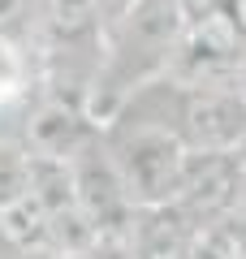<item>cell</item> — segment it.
<instances>
[{
	"label": "cell",
	"mask_w": 246,
	"mask_h": 259,
	"mask_svg": "<svg viewBox=\"0 0 246 259\" xmlns=\"http://www.w3.org/2000/svg\"><path fill=\"white\" fill-rule=\"evenodd\" d=\"M186 0H138L104 30V65L91 95V117L108 121L138 87L173 74L186 39Z\"/></svg>",
	"instance_id": "obj_1"
},
{
	"label": "cell",
	"mask_w": 246,
	"mask_h": 259,
	"mask_svg": "<svg viewBox=\"0 0 246 259\" xmlns=\"http://www.w3.org/2000/svg\"><path fill=\"white\" fill-rule=\"evenodd\" d=\"M242 203V156L237 151H190L177 182L173 207L199 233L220 229Z\"/></svg>",
	"instance_id": "obj_2"
},
{
	"label": "cell",
	"mask_w": 246,
	"mask_h": 259,
	"mask_svg": "<svg viewBox=\"0 0 246 259\" xmlns=\"http://www.w3.org/2000/svg\"><path fill=\"white\" fill-rule=\"evenodd\" d=\"M69 177H73V194H78V207L87 216V225L95 229L100 242H126L130 221H134L138 207L130 203V190L121 182L117 164H112L108 147H104V125L78 156L69 160Z\"/></svg>",
	"instance_id": "obj_3"
},
{
	"label": "cell",
	"mask_w": 246,
	"mask_h": 259,
	"mask_svg": "<svg viewBox=\"0 0 246 259\" xmlns=\"http://www.w3.org/2000/svg\"><path fill=\"white\" fill-rule=\"evenodd\" d=\"M177 134L186 151H242L246 91L242 87H186L177 108Z\"/></svg>",
	"instance_id": "obj_4"
},
{
	"label": "cell",
	"mask_w": 246,
	"mask_h": 259,
	"mask_svg": "<svg viewBox=\"0 0 246 259\" xmlns=\"http://www.w3.org/2000/svg\"><path fill=\"white\" fill-rule=\"evenodd\" d=\"M95 134H100V121L91 117V108L78 100H65V95H52V91H39L18 125V143L30 156L61 160V164H69Z\"/></svg>",
	"instance_id": "obj_5"
},
{
	"label": "cell",
	"mask_w": 246,
	"mask_h": 259,
	"mask_svg": "<svg viewBox=\"0 0 246 259\" xmlns=\"http://www.w3.org/2000/svg\"><path fill=\"white\" fill-rule=\"evenodd\" d=\"M199 242H203V233L173 203L134 212L130 233H126V250L134 259H194Z\"/></svg>",
	"instance_id": "obj_6"
},
{
	"label": "cell",
	"mask_w": 246,
	"mask_h": 259,
	"mask_svg": "<svg viewBox=\"0 0 246 259\" xmlns=\"http://www.w3.org/2000/svg\"><path fill=\"white\" fill-rule=\"evenodd\" d=\"M30 194V151L18 139H0V216Z\"/></svg>",
	"instance_id": "obj_7"
},
{
	"label": "cell",
	"mask_w": 246,
	"mask_h": 259,
	"mask_svg": "<svg viewBox=\"0 0 246 259\" xmlns=\"http://www.w3.org/2000/svg\"><path fill=\"white\" fill-rule=\"evenodd\" d=\"M138 0H100V13H104V26H112V22L121 18V13H130Z\"/></svg>",
	"instance_id": "obj_8"
},
{
	"label": "cell",
	"mask_w": 246,
	"mask_h": 259,
	"mask_svg": "<svg viewBox=\"0 0 246 259\" xmlns=\"http://www.w3.org/2000/svg\"><path fill=\"white\" fill-rule=\"evenodd\" d=\"M87 259H134V255L126 250V242H100Z\"/></svg>",
	"instance_id": "obj_9"
},
{
	"label": "cell",
	"mask_w": 246,
	"mask_h": 259,
	"mask_svg": "<svg viewBox=\"0 0 246 259\" xmlns=\"http://www.w3.org/2000/svg\"><path fill=\"white\" fill-rule=\"evenodd\" d=\"M237 156H242V164H246V143H242V151H237Z\"/></svg>",
	"instance_id": "obj_10"
}]
</instances>
